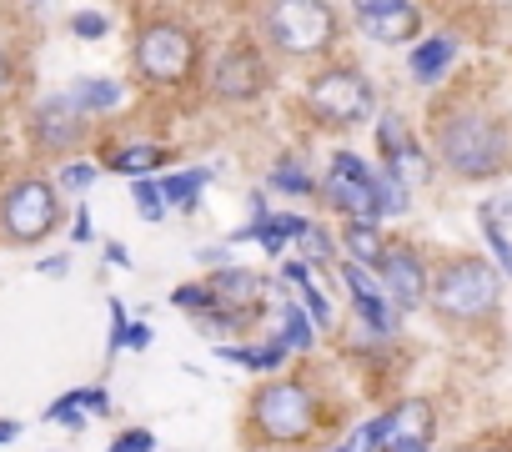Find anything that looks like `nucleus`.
Wrapping results in <instances>:
<instances>
[{
  "instance_id": "1",
  "label": "nucleus",
  "mask_w": 512,
  "mask_h": 452,
  "mask_svg": "<svg viewBox=\"0 0 512 452\" xmlns=\"http://www.w3.org/2000/svg\"><path fill=\"white\" fill-rule=\"evenodd\" d=\"M437 146H442V161L457 171V176H497L507 161H512V136L497 116H482V111H457L447 121H437Z\"/></svg>"
},
{
  "instance_id": "2",
  "label": "nucleus",
  "mask_w": 512,
  "mask_h": 452,
  "mask_svg": "<svg viewBox=\"0 0 512 452\" xmlns=\"http://www.w3.org/2000/svg\"><path fill=\"white\" fill-rule=\"evenodd\" d=\"M497 292H502L497 272H492L487 262H477V257H462V262H452V267L437 277L432 302H437V312L452 317V322H477V317H487V312L497 307Z\"/></svg>"
},
{
  "instance_id": "3",
  "label": "nucleus",
  "mask_w": 512,
  "mask_h": 452,
  "mask_svg": "<svg viewBox=\"0 0 512 452\" xmlns=\"http://www.w3.org/2000/svg\"><path fill=\"white\" fill-rule=\"evenodd\" d=\"M251 422L262 427V437L272 442H297L317 427V397L302 387V382H277V387H262L251 402Z\"/></svg>"
},
{
  "instance_id": "4",
  "label": "nucleus",
  "mask_w": 512,
  "mask_h": 452,
  "mask_svg": "<svg viewBox=\"0 0 512 452\" xmlns=\"http://www.w3.org/2000/svg\"><path fill=\"white\" fill-rule=\"evenodd\" d=\"M136 66H141L146 81L171 86V81L191 76V66H196V36L186 26H176V21H151L136 36Z\"/></svg>"
},
{
  "instance_id": "5",
  "label": "nucleus",
  "mask_w": 512,
  "mask_h": 452,
  "mask_svg": "<svg viewBox=\"0 0 512 452\" xmlns=\"http://www.w3.org/2000/svg\"><path fill=\"white\" fill-rule=\"evenodd\" d=\"M267 36L287 51V56H317L322 46H332L337 21L327 6H312V0H287V6L267 11Z\"/></svg>"
},
{
  "instance_id": "6",
  "label": "nucleus",
  "mask_w": 512,
  "mask_h": 452,
  "mask_svg": "<svg viewBox=\"0 0 512 452\" xmlns=\"http://www.w3.org/2000/svg\"><path fill=\"white\" fill-rule=\"evenodd\" d=\"M372 81L362 76V71H352V66H332V71H322L317 81H312V111L322 116V121H332V126H357V121H367L372 116Z\"/></svg>"
},
{
  "instance_id": "7",
  "label": "nucleus",
  "mask_w": 512,
  "mask_h": 452,
  "mask_svg": "<svg viewBox=\"0 0 512 452\" xmlns=\"http://www.w3.org/2000/svg\"><path fill=\"white\" fill-rule=\"evenodd\" d=\"M61 206H56V186L46 181H16L0 201V226H6L11 242H41L56 226Z\"/></svg>"
},
{
  "instance_id": "8",
  "label": "nucleus",
  "mask_w": 512,
  "mask_h": 452,
  "mask_svg": "<svg viewBox=\"0 0 512 452\" xmlns=\"http://www.w3.org/2000/svg\"><path fill=\"white\" fill-rule=\"evenodd\" d=\"M322 191H327V201H332V206L352 211L357 221H377V216H382L372 166H367V161H357V156H347V151H342V156H332V176L322 181Z\"/></svg>"
},
{
  "instance_id": "9",
  "label": "nucleus",
  "mask_w": 512,
  "mask_h": 452,
  "mask_svg": "<svg viewBox=\"0 0 512 452\" xmlns=\"http://www.w3.org/2000/svg\"><path fill=\"white\" fill-rule=\"evenodd\" d=\"M352 21H357L362 36H372V41H382V46H402V41H412L417 26H422L417 6H402V0H362V6L352 11Z\"/></svg>"
},
{
  "instance_id": "10",
  "label": "nucleus",
  "mask_w": 512,
  "mask_h": 452,
  "mask_svg": "<svg viewBox=\"0 0 512 452\" xmlns=\"http://www.w3.org/2000/svg\"><path fill=\"white\" fill-rule=\"evenodd\" d=\"M211 86H216V96H226V101H251L256 91L267 86L262 56H256V51H246V46L226 51V56L216 61V71H211Z\"/></svg>"
},
{
  "instance_id": "11",
  "label": "nucleus",
  "mask_w": 512,
  "mask_h": 452,
  "mask_svg": "<svg viewBox=\"0 0 512 452\" xmlns=\"http://www.w3.org/2000/svg\"><path fill=\"white\" fill-rule=\"evenodd\" d=\"M81 131H86V111H81L71 96H51V101L36 106V136H41L46 151H66V146H76Z\"/></svg>"
},
{
  "instance_id": "12",
  "label": "nucleus",
  "mask_w": 512,
  "mask_h": 452,
  "mask_svg": "<svg viewBox=\"0 0 512 452\" xmlns=\"http://www.w3.org/2000/svg\"><path fill=\"white\" fill-rule=\"evenodd\" d=\"M382 282L392 287V297H397V307H417L422 302V262H417V252H387L382 257Z\"/></svg>"
},
{
  "instance_id": "13",
  "label": "nucleus",
  "mask_w": 512,
  "mask_h": 452,
  "mask_svg": "<svg viewBox=\"0 0 512 452\" xmlns=\"http://www.w3.org/2000/svg\"><path fill=\"white\" fill-rule=\"evenodd\" d=\"M342 277H347V287H352V302H357V317L372 327V332H387L392 327V317H387V302L372 292V282L362 277V267H342Z\"/></svg>"
},
{
  "instance_id": "14",
  "label": "nucleus",
  "mask_w": 512,
  "mask_h": 452,
  "mask_svg": "<svg viewBox=\"0 0 512 452\" xmlns=\"http://www.w3.org/2000/svg\"><path fill=\"white\" fill-rule=\"evenodd\" d=\"M427 437H432V402L407 397V402L392 412V437H387V442H427Z\"/></svg>"
},
{
  "instance_id": "15",
  "label": "nucleus",
  "mask_w": 512,
  "mask_h": 452,
  "mask_svg": "<svg viewBox=\"0 0 512 452\" xmlns=\"http://www.w3.org/2000/svg\"><path fill=\"white\" fill-rule=\"evenodd\" d=\"M256 292H262V277H251V272L221 267V272L211 277V297H216V302L226 297V307H251V302H256Z\"/></svg>"
},
{
  "instance_id": "16",
  "label": "nucleus",
  "mask_w": 512,
  "mask_h": 452,
  "mask_svg": "<svg viewBox=\"0 0 512 452\" xmlns=\"http://www.w3.org/2000/svg\"><path fill=\"white\" fill-rule=\"evenodd\" d=\"M452 56H457V41H452V36H432V41H422V46L412 51V76H417V81H437V76L452 66Z\"/></svg>"
},
{
  "instance_id": "17",
  "label": "nucleus",
  "mask_w": 512,
  "mask_h": 452,
  "mask_svg": "<svg viewBox=\"0 0 512 452\" xmlns=\"http://www.w3.org/2000/svg\"><path fill=\"white\" fill-rule=\"evenodd\" d=\"M312 221H302V216H267V221H256V242H262L272 257H282V242H292V237H302Z\"/></svg>"
},
{
  "instance_id": "18",
  "label": "nucleus",
  "mask_w": 512,
  "mask_h": 452,
  "mask_svg": "<svg viewBox=\"0 0 512 452\" xmlns=\"http://www.w3.org/2000/svg\"><path fill=\"white\" fill-rule=\"evenodd\" d=\"M81 111H111L121 106V86L116 81H96V76H81L76 81V96H71Z\"/></svg>"
},
{
  "instance_id": "19",
  "label": "nucleus",
  "mask_w": 512,
  "mask_h": 452,
  "mask_svg": "<svg viewBox=\"0 0 512 452\" xmlns=\"http://www.w3.org/2000/svg\"><path fill=\"white\" fill-rule=\"evenodd\" d=\"M342 242H347V252L362 257L367 267H382V257H387L382 242H377V226H372V221H352L347 232H342Z\"/></svg>"
},
{
  "instance_id": "20",
  "label": "nucleus",
  "mask_w": 512,
  "mask_h": 452,
  "mask_svg": "<svg viewBox=\"0 0 512 452\" xmlns=\"http://www.w3.org/2000/svg\"><path fill=\"white\" fill-rule=\"evenodd\" d=\"M166 161V151L161 146H151V141H136V146H126V151H116L111 156V166L116 171H126V176H146V171H156Z\"/></svg>"
},
{
  "instance_id": "21",
  "label": "nucleus",
  "mask_w": 512,
  "mask_h": 452,
  "mask_svg": "<svg viewBox=\"0 0 512 452\" xmlns=\"http://www.w3.org/2000/svg\"><path fill=\"white\" fill-rule=\"evenodd\" d=\"M211 181V171H181V176H166V181H156L161 186V196H166V206H191L196 196H201V186Z\"/></svg>"
},
{
  "instance_id": "22",
  "label": "nucleus",
  "mask_w": 512,
  "mask_h": 452,
  "mask_svg": "<svg viewBox=\"0 0 512 452\" xmlns=\"http://www.w3.org/2000/svg\"><path fill=\"white\" fill-rule=\"evenodd\" d=\"M272 186H277V191H292V196H307V191H317V181H312L302 166H292V161H282V166L272 171Z\"/></svg>"
},
{
  "instance_id": "23",
  "label": "nucleus",
  "mask_w": 512,
  "mask_h": 452,
  "mask_svg": "<svg viewBox=\"0 0 512 452\" xmlns=\"http://www.w3.org/2000/svg\"><path fill=\"white\" fill-rule=\"evenodd\" d=\"M282 332H287V347H297V352L312 347V327H307V317H302L297 307H287V302H282Z\"/></svg>"
},
{
  "instance_id": "24",
  "label": "nucleus",
  "mask_w": 512,
  "mask_h": 452,
  "mask_svg": "<svg viewBox=\"0 0 512 452\" xmlns=\"http://www.w3.org/2000/svg\"><path fill=\"white\" fill-rule=\"evenodd\" d=\"M482 232H487V242H492V252H497V262H502V272H512V242L502 237V226H497L492 206H482Z\"/></svg>"
},
{
  "instance_id": "25",
  "label": "nucleus",
  "mask_w": 512,
  "mask_h": 452,
  "mask_svg": "<svg viewBox=\"0 0 512 452\" xmlns=\"http://www.w3.org/2000/svg\"><path fill=\"white\" fill-rule=\"evenodd\" d=\"M131 191H136V206H141V216H146V221H161V211H166V196H161V186H156V181H136Z\"/></svg>"
},
{
  "instance_id": "26",
  "label": "nucleus",
  "mask_w": 512,
  "mask_h": 452,
  "mask_svg": "<svg viewBox=\"0 0 512 452\" xmlns=\"http://www.w3.org/2000/svg\"><path fill=\"white\" fill-rule=\"evenodd\" d=\"M176 307H186V312H211L216 307V297H211V287H176V297H171Z\"/></svg>"
},
{
  "instance_id": "27",
  "label": "nucleus",
  "mask_w": 512,
  "mask_h": 452,
  "mask_svg": "<svg viewBox=\"0 0 512 452\" xmlns=\"http://www.w3.org/2000/svg\"><path fill=\"white\" fill-rule=\"evenodd\" d=\"M377 136H382V151H387V156L407 146V131H402V121H397V116H382V126H377Z\"/></svg>"
},
{
  "instance_id": "28",
  "label": "nucleus",
  "mask_w": 512,
  "mask_h": 452,
  "mask_svg": "<svg viewBox=\"0 0 512 452\" xmlns=\"http://www.w3.org/2000/svg\"><path fill=\"white\" fill-rule=\"evenodd\" d=\"M96 181V166L91 161H71L66 171H61V186H71V191H81V186H91Z\"/></svg>"
},
{
  "instance_id": "29",
  "label": "nucleus",
  "mask_w": 512,
  "mask_h": 452,
  "mask_svg": "<svg viewBox=\"0 0 512 452\" xmlns=\"http://www.w3.org/2000/svg\"><path fill=\"white\" fill-rule=\"evenodd\" d=\"M71 31H76V36H86V41H101V36H106V16L86 11V16H76V21H71Z\"/></svg>"
},
{
  "instance_id": "30",
  "label": "nucleus",
  "mask_w": 512,
  "mask_h": 452,
  "mask_svg": "<svg viewBox=\"0 0 512 452\" xmlns=\"http://www.w3.org/2000/svg\"><path fill=\"white\" fill-rule=\"evenodd\" d=\"M302 292H307V307H312V322H317V327H327V322H332V307H327V297H322V292L312 287V277L302 282Z\"/></svg>"
},
{
  "instance_id": "31",
  "label": "nucleus",
  "mask_w": 512,
  "mask_h": 452,
  "mask_svg": "<svg viewBox=\"0 0 512 452\" xmlns=\"http://www.w3.org/2000/svg\"><path fill=\"white\" fill-rule=\"evenodd\" d=\"M297 242H302L312 257H332V237H327V232H317V226H307V232H302Z\"/></svg>"
},
{
  "instance_id": "32",
  "label": "nucleus",
  "mask_w": 512,
  "mask_h": 452,
  "mask_svg": "<svg viewBox=\"0 0 512 452\" xmlns=\"http://www.w3.org/2000/svg\"><path fill=\"white\" fill-rule=\"evenodd\" d=\"M126 327H131V322H126V307H121V302H111V352H121V347H126Z\"/></svg>"
},
{
  "instance_id": "33",
  "label": "nucleus",
  "mask_w": 512,
  "mask_h": 452,
  "mask_svg": "<svg viewBox=\"0 0 512 452\" xmlns=\"http://www.w3.org/2000/svg\"><path fill=\"white\" fill-rule=\"evenodd\" d=\"M151 442H156L151 432H126V437L111 442V452H151Z\"/></svg>"
},
{
  "instance_id": "34",
  "label": "nucleus",
  "mask_w": 512,
  "mask_h": 452,
  "mask_svg": "<svg viewBox=\"0 0 512 452\" xmlns=\"http://www.w3.org/2000/svg\"><path fill=\"white\" fill-rule=\"evenodd\" d=\"M282 352H287V342L277 337V342H267L262 352H256V362H251V367H262V372H267V367H277V362H282Z\"/></svg>"
},
{
  "instance_id": "35",
  "label": "nucleus",
  "mask_w": 512,
  "mask_h": 452,
  "mask_svg": "<svg viewBox=\"0 0 512 452\" xmlns=\"http://www.w3.org/2000/svg\"><path fill=\"white\" fill-rule=\"evenodd\" d=\"M91 237H96V226H91V211L81 206L76 221H71V242H91Z\"/></svg>"
},
{
  "instance_id": "36",
  "label": "nucleus",
  "mask_w": 512,
  "mask_h": 452,
  "mask_svg": "<svg viewBox=\"0 0 512 452\" xmlns=\"http://www.w3.org/2000/svg\"><path fill=\"white\" fill-rule=\"evenodd\" d=\"M126 347H151V327H126Z\"/></svg>"
},
{
  "instance_id": "37",
  "label": "nucleus",
  "mask_w": 512,
  "mask_h": 452,
  "mask_svg": "<svg viewBox=\"0 0 512 452\" xmlns=\"http://www.w3.org/2000/svg\"><path fill=\"white\" fill-rule=\"evenodd\" d=\"M106 262H116V267H131V252H126L121 242H106Z\"/></svg>"
},
{
  "instance_id": "38",
  "label": "nucleus",
  "mask_w": 512,
  "mask_h": 452,
  "mask_svg": "<svg viewBox=\"0 0 512 452\" xmlns=\"http://www.w3.org/2000/svg\"><path fill=\"white\" fill-rule=\"evenodd\" d=\"M41 272H46V277H66V257H46Z\"/></svg>"
},
{
  "instance_id": "39",
  "label": "nucleus",
  "mask_w": 512,
  "mask_h": 452,
  "mask_svg": "<svg viewBox=\"0 0 512 452\" xmlns=\"http://www.w3.org/2000/svg\"><path fill=\"white\" fill-rule=\"evenodd\" d=\"M6 86H11V56L0 51V91H6Z\"/></svg>"
},
{
  "instance_id": "40",
  "label": "nucleus",
  "mask_w": 512,
  "mask_h": 452,
  "mask_svg": "<svg viewBox=\"0 0 512 452\" xmlns=\"http://www.w3.org/2000/svg\"><path fill=\"white\" fill-rule=\"evenodd\" d=\"M392 452H427V442H392Z\"/></svg>"
},
{
  "instance_id": "41",
  "label": "nucleus",
  "mask_w": 512,
  "mask_h": 452,
  "mask_svg": "<svg viewBox=\"0 0 512 452\" xmlns=\"http://www.w3.org/2000/svg\"><path fill=\"white\" fill-rule=\"evenodd\" d=\"M16 432H21V427H16V422H0V442H11V437H16Z\"/></svg>"
},
{
  "instance_id": "42",
  "label": "nucleus",
  "mask_w": 512,
  "mask_h": 452,
  "mask_svg": "<svg viewBox=\"0 0 512 452\" xmlns=\"http://www.w3.org/2000/svg\"><path fill=\"white\" fill-rule=\"evenodd\" d=\"M467 452H507V447H467Z\"/></svg>"
},
{
  "instance_id": "43",
  "label": "nucleus",
  "mask_w": 512,
  "mask_h": 452,
  "mask_svg": "<svg viewBox=\"0 0 512 452\" xmlns=\"http://www.w3.org/2000/svg\"><path fill=\"white\" fill-rule=\"evenodd\" d=\"M337 452H347V447H337Z\"/></svg>"
}]
</instances>
